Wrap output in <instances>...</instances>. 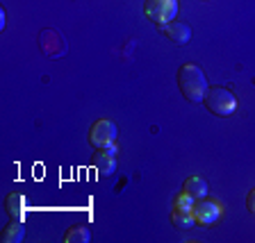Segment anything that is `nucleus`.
Wrapping results in <instances>:
<instances>
[{
  "instance_id": "11",
  "label": "nucleus",
  "mask_w": 255,
  "mask_h": 243,
  "mask_svg": "<svg viewBox=\"0 0 255 243\" xmlns=\"http://www.w3.org/2000/svg\"><path fill=\"white\" fill-rule=\"evenodd\" d=\"M23 239H25L23 221H14V223H9V225L2 230V241L5 243H21Z\"/></svg>"
},
{
  "instance_id": "8",
  "label": "nucleus",
  "mask_w": 255,
  "mask_h": 243,
  "mask_svg": "<svg viewBox=\"0 0 255 243\" xmlns=\"http://www.w3.org/2000/svg\"><path fill=\"white\" fill-rule=\"evenodd\" d=\"M7 212H9V216L14 218V221H23L25 218V212H27V200L23 193H9L7 196Z\"/></svg>"
},
{
  "instance_id": "14",
  "label": "nucleus",
  "mask_w": 255,
  "mask_h": 243,
  "mask_svg": "<svg viewBox=\"0 0 255 243\" xmlns=\"http://www.w3.org/2000/svg\"><path fill=\"white\" fill-rule=\"evenodd\" d=\"M246 207H249V212L255 216V189H251V193L246 196Z\"/></svg>"
},
{
  "instance_id": "13",
  "label": "nucleus",
  "mask_w": 255,
  "mask_h": 243,
  "mask_svg": "<svg viewBox=\"0 0 255 243\" xmlns=\"http://www.w3.org/2000/svg\"><path fill=\"white\" fill-rule=\"evenodd\" d=\"M194 202H196V200H194L189 193H185V191L175 198V207H180V209H191V207H194Z\"/></svg>"
},
{
  "instance_id": "7",
  "label": "nucleus",
  "mask_w": 255,
  "mask_h": 243,
  "mask_svg": "<svg viewBox=\"0 0 255 243\" xmlns=\"http://www.w3.org/2000/svg\"><path fill=\"white\" fill-rule=\"evenodd\" d=\"M91 164H94V168L98 170L103 177H105V175H112L114 170H117V157H114V153H110V150L98 148V150L94 153V159H91Z\"/></svg>"
},
{
  "instance_id": "5",
  "label": "nucleus",
  "mask_w": 255,
  "mask_h": 243,
  "mask_svg": "<svg viewBox=\"0 0 255 243\" xmlns=\"http://www.w3.org/2000/svg\"><path fill=\"white\" fill-rule=\"evenodd\" d=\"M191 214L196 218V225H214V223L221 218V205H219L217 200H205V198H201V200L194 202Z\"/></svg>"
},
{
  "instance_id": "12",
  "label": "nucleus",
  "mask_w": 255,
  "mask_h": 243,
  "mask_svg": "<svg viewBox=\"0 0 255 243\" xmlns=\"http://www.w3.org/2000/svg\"><path fill=\"white\" fill-rule=\"evenodd\" d=\"M64 241L66 243H89L91 241V232L87 228H82V225H75V228H71L69 232H66Z\"/></svg>"
},
{
  "instance_id": "9",
  "label": "nucleus",
  "mask_w": 255,
  "mask_h": 243,
  "mask_svg": "<svg viewBox=\"0 0 255 243\" xmlns=\"http://www.w3.org/2000/svg\"><path fill=\"white\" fill-rule=\"evenodd\" d=\"M171 223H173V228H178V230H189L196 225V218H194L191 209H180V207H175L173 214H171Z\"/></svg>"
},
{
  "instance_id": "1",
  "label": "nucleus",
  "mask_w": 255,
  "mask_h": 243,
  "mask_svg": "<svg viewBox=\"0 0 255 243\" xmlns=\"http://www.w3.org/2000/svg\"><path fill=\"white\" fill-rule=\"evenodd\" d=\"M178 86H180V93L189 102H203L207 91H210L205 73L196 64H182L178 69Z\"/></svg>"
},
{
  "instance_id": "3",
  "label": "nucleus",
  "mask_w": 255,
  "mask_h": 243,
  "mask_svg": "<svg viewBox=\"0 0 255 243\" xmlns=\"http://www.w3.org/2000/svg\"><path fill=\"white\" fill-rule=\"evenodd\" d=\"M143 14H146V18L153 21L155 25H166V23L175 21L178 0H146Z\"/></svg>"
},
{
  "instance_id": "4",
  "label": "nucleus",
  "mask_w": 255,
  "mask_h": 243,
  "mask_svg": "<svg viewBox=\"0 0 255 243\" xmlns=\"http://www.w3.org/2000/svg\"><path fill=\"white\" fill-rule=\"evenodd\" d=\"M117 141V125L112 121H96L89 130V143L94 148H110Z\"/></svg>"
},
{
  "instance_id": "10",
  "label": "nucleus",
  "mask_w": 255,
  "mask_h": 243,
  "mask_svg": "<svg viewBox=\"0 0 255 243\" xmlns=\"http://www.w3.org/2000/svg\"><path fill=\"white\" fill-rule=\"evenodd\" d=\"M182 191L189 193L194 200H201V198L207 196V182L203 180V177H189V180L185 182V186H182Z\"/></svg>"
},
{
  "instance_id": "6",
  "label": "nucleus",
  "mask_w": 255,
  "mask_h": 243,
  "mask_svg": "<svg viewBox=\"0 0 255 243\" xmlns=\"http://www.w3.org/2000/svg\"><path fill=\"white\" fill-rule=\"evenodd\" d=\"M159 30L164 32L166 39L175 46H185V43L191 41V27L182 21H171L166 25H159Z\"/></svg>"
},
{
  "instance_id": "2",
  "label": "nucleus",
  "mask_w": 255,
  "mask_h": 243,
  "mask_svg": "<svg viewBox=\"0 0 255 243\" xmlns=\"http://www.w3.org/2000/svg\"><path fill=\"white\" fill-rule=\"evenodd\" d=\"M203 105L212 111L214 116H230V114L237 109V98H235L228 89H223V86H214V89L207 91Z\"/></svg>"
}]
</instances>
